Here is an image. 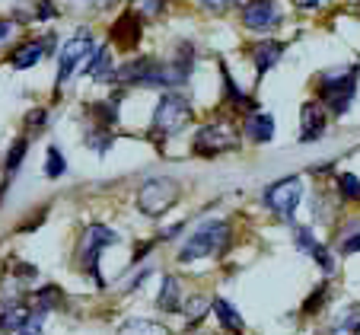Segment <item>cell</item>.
I'll use <instances>...</instances> for the list:
<instances>
[{
    "label": "cell",
    "instance_id": "obj_19",
    "mask_svg": "<svg viewBox=\"0 0 360 335\" xmlns=\"http://www.w3.org/2000/svg\"><path fill=\"white\" fill-rule=\"evenodd\" d=\"M214 313H217L220 326H224V329H226V332L239 335V332H243V329H245L243 316H239V313H236V310H233V307H230V303H226V301H220V297H217V301H214Z\"/></svg>",
    "mask_w": 360,
    "mask_h": 335
},
{
    "label": "cell",
    "instance_id": "obj_38",
    "mask_svg": "<svg viewBox=\"0 0 360 335\" xmlns=\"http://www.w3.org/2000/svg\"><path fill=\"white\" fill-rule=\"evenodd\" d=\"M319 335H335V332H319Z\"/></svg>",
    "mask_w": 360,
    "mask_h": 335
},
{
    "label": "cell",
    "instance_id": "obj_30",
    "mask_svg": "<svg viewBox=\"0 0 360 335\" xmlns=\"http://www.w3.org/2000/svg\"><path fill=\"white\" fill-rule=\"evenodd\" d=\"M41 316H45V313H32V316H29V322L16 335H41Z\"/></svg>",
    "mask_w": 360,
    "mask_h": 335
},
{
    "label": "cell",
    "instance_id": "obj_27",
    "mask_svg": "<svg viewBox=\"0 0 360 335\" xmlns=\"http://www.w3.org/2000/svg\"><path fill=\"white\" fill-rule=\"evenodd\" d=\"M204 313H207V297H191L188 307H185V316H188L191 326H195V322H201Z\"/></svg>",
    "mask_w": 360,
    "mask_h": 335
},
{
    "label": "cell",
    "instance_id": "obj_15",
    "mask_svg": "<svg viewBox=\"0 0 360 335\" xmlns=\"http://www.w3.org/2000/svg\"><path fill=\"white\" fill-rule=\"evenodd\" d=\"M281 55H284V45H281V42H259V45H252V58H255L259 77L268 74V70L281 61Z\"/></svg>",
    "mask_w": 360,
    "mask_h": 335
},
{
    "label": "cell",
    "instance_id": "obj_33",
    "mask_svg": "<svg viewBox=\"0 0 360 335\" xmlns=\"http://www.w3.org/2000/svg\"><path fill=\"white\" fill-rule=\"evenodd\" d=\"M39 20H48V16H55V7H51V0H39Z\"/></svg>",
    "mask_w": 360,
    "mask_h": 335
},
{
    "label": "cell",
    "instance_id": "obj_35",
    "mask_svg": "<svg viewBox=\"0 0 360 335\" xmlns=\"http://www.w3.org/2000/svg\"><path fill=\"white\" fill-rule=\"evenodd\" d=\"M201 4H204L207 10H226V7L233 4V0H201Z\"/></svg>",
    "mask_w": 360,
    "mask_h": 335
},
{
    "label": "cell",
    "instance_id": "obj_6",
    "mask_svg": "<svg viewBox=\"0 0 360 335\" xmlns=\"http://www.w3.org/2000/svg\"><path fill=\"white\" fill-rule=\"evenodd\" d=\"M354 87H357V70H332L322 77V99L341 115L354 99Z\"/></svg>",
    "mask_w": 360,
    "mask_h": 335
},
{
    "label": "cell",
    "instance_id": "obj_36",
    "mask_svg": "<svg viewBox=\"0 0 360 335\" xmlns=\"http://www.w3.org/2000/svg\"><path fill=\"white\" fill-rule=\"evenodd\" d=\"M319 0H297V7H316Z\"/></svg>",
    "mask_w": 360,
    "mask_h": 335
},
{
    "label": "cell",
    "instance_id": "obj_31",
    "mask_svg": "<svg viewBox=\"0 0 360 335\" xmlns=\"http://www.w3.org/2000/svg\"><path fill=\"white\" fill-rule=\"evenodd\" d=\"M326 291H328V287H326V284H322V287H319V291H316V294H313V297H309V301H306V303H303V310H306V313H316V310H319V307H322V301H326Z\"/></svg>",
    "mask_w": 360,
    "mask_h": 335
},
{
    "label": "cell",
    "instance_id": "obj_11",
    "mask_svg": "<svg viewBox=\"0 0 360 335\" xmlns=\"http://www.w3.org/2000/svg\"><path fill=\"white\" fill-rule=\"evenodd\" d=\"M48 45H55V35H45V42H26V45H20L10 55V64H13L16 70H29V68H35V64L41 61V58L51 51Z\"/></svg>",
    "mask_w": 360,
    "mask_h": 335
},
{
    "label": "cell",
    "instance_id": "obj_23",
    "mask_svg": "<svg viewBox=\"0 0 360 335\" xmlns=\"http://www.w3.org/2000/svg\"><path fill=\"white\" fill-rule=\"evenodd\" d=\"M86 144L93 147L96 153H105L112 147V131L109 128H96V125H93V128L86 131Z\"/></svg>",
    "mask_w": 360,
    "mask_h": 335
},
{
    "label": "cell",
    "instance_id": "obj_26",
    "mask_svg": "<svg viewBox=\"0 0 360 335\" xmlns=\"http://www.w3.org/2000/svg\"><path fill=\"white\" fill-rule=\"evenodd\" d=\"M338 189L347 201H360V179L351 176V172H341L338 176Z\"/></svg>",
    "mask_w": 360,
    "mask_h": 335
},
{
    "label": "cell",
    "instance_id": "obj_3",
    "mask_svg": "<svg viewBox=\"0 0 360 335\" xmlns=\"http://www.w3.org/2000/svg\"><path fill=\"white\" fill-rule=\"evenodd\" d=\"M179 201V182L176 179H166V176H157V179H147L137 191V208H141L147 217H160L163 211H169L172 205Z\"/></svg>",
    "mask_w": 360,
    "mask_h": 335
},
{
    "label": "cell",
    "instance_id": "obj_9",
    "mask_svg": "<svg viewBox=\"0 0 360 335\" xmlns=\"http://www.w3.org/2000/svg\"><path fill=\"white\" fill-rule=\"evenodd\" d=\"M141 32H143V20L134 10H124L118 16V23L112 26V42L118 45V51H134L137 42H141Z\"/></svg>",
    "mask_w": 360,
    "mask_h": 335
},
{
    "label": "cell",
    "instance_id": "obj_5",
    "mask_svg": "<svg viewBox=\"0 0 360 335\" xmlns=\"http://www.w3.org/2000/svg\"><path fill=\"white\" fill-rule=\"evenodd\" d=\"M112 243H118V233L109 230V227H102V224L86 227V233H83V239H80V265L86 268V274H93V281L99 287H102L99 255H102V249L112 246Z\"/></svg>",
    "mask_w": 360,
    "mask_h": 335
},
{
    "label": "cell",
    "instance_id": "obj_28",
    "mask_svg": "<svg viewBox=\"0 0 360 335\" xmlns=\"http://www.w3.org/2000/svg\"><path fill=\"white\" fill-rule=\"evenodd\" d=\"M45 122H48V112H45V109H32V112L26 115L29 134H39V131H45Z\"/></svg>",
    "mask_w": 360,
    "mask_h": 335
},
{
    "label": "cell",
    "instance_id": "obj_17",
    "mask_svg": "<svg viewBox=\"0 0 360 335\" xmlns=\"http://www.w3.org/2000/svg\"><path fill=\"white\" fill-rule=\"evenodd\" d=\"M297 246L303 249V253H309V255H313V259L319 262V265L326 268V272H332V268H335L332 255H328L326 249H322L319 243H316V236H313V233H309V230H306V227H300V230H297Z\"/></svg>",
    "mask_w": 360,
    "mask_h": 335
},
{
    "label": "cell",
    "instance_id": "obj_18",
    "mask_svg": "<svg viewBox=\"0 0 360 335\" xmlns=\"http://www.w3.org/2000/svg\"><path fill=\"white\" fill-rule=\"evenodd\" d=\"M157 307L163 313H179L182 310V294H179V281L172 274L163 278V287H160V297H157Z\"/></svg>",
    "mask_w": 360,
    "mask_h": 335
},
{
    "label": "cell",
    "instance_id": "obj_1",
    "mask_svg": "<svg viewBox=\"0 0 360 335\" xmlns=\"http://www.w3.org/2000/svg\"><path fill=\"white\" fill-rule=\"evenodd\" d=\"M191 118H195V109H191V103L185 99V96L179 93H166L163 99H160L157 112H153V128H150V137H172L179 134L182 128H188Z\"/></svg>",
    "mask_w": 360,
    "mask_h": 335
},
{
    "label": "cell",
    "instance_id": "obj_22",
    "mask_svg": "<svg viewBox=\"0 0 360 335\" xmlns=\"http://www.w3.org/2000/svg\"><path fill=\"white\" fill-rule=\"evenodd\" d=\"M131 10H134L141 20H153L166 10V0H131Z\"/></svg>",
    "mask_w": 360,
    "mask_h": 335
},
{
    "label": "cell",
    "instance_id": "obj_20",
    "mask_svg": "<svg viewBox=\"0 0 360 335\" xmlns=\"http://www.w3.org/2000/svg\"><path fill=\"white\" fill-rule=\"evenodd\" d=\"M26 147H29V137H20V141H13V147H10L7 163H4V189L10 185V179H13V172L20 170V163L26 160Z\"/></svg>",
    "mask_w": 360,
    "mask_h": 335
},
{
    "label": "cell",
    "instance_id": "obj_34",
    "mask_svg": "<svg viewBox=\"0 0 360 335\" xmlns=\"http://www.w3.org/2000/svg\"><path fill=\"white\" fill-rule=\"evenodd\" d=\"M13 23H10V20H0V45H4V42H7L10 39V35H13Z\"/></svg>",
    "mask_w": 360,
    "mask_h": 335
},
{
    "label": "cell",
    "instance_id": "obj_13",
    "mask_svg": "<svg viewBox=\"0 0 360 335\" xmlns=\"http://www.w3.org/2000/svg\"><path fill=\"white\" fill-rule=\"evenodd\" d=\"M83 74L89 77V80H112L115 77V68H112V48L109 45H99L89 55V61L83 64Z\"/></svg>",
    "mask_w": 360,
    "mask_h": 335
},
{
    "label": "cell",
    "instance_id": "obj_16",
    "mask_svg": "<svg viewBox=\"0 0 360 335\" xmlns=\"http://www.w3.org/2000/svg\"><path fill=\"white\" fill-rule=\"evenodd\" d=\"M245 134H249L252 141H259V144L271 141L274 137V118L265 115V112H252V115L245 118Z\"/></svg>",
    "mask_w": 360,
    "mask_h": 335
},
{
    "label": "cell",
    "instance_id": "obj_12",
    "mask_svg": "<svg viewBox=\"0 0 360 335\" xmlns=\"http://www.w3.org/2000/svg\"><path fill=\"white\" fill-rule=\"evenodd\" d=\"M32 310L22 301H0V332H20L29 322Z\"/></svg>",
    "mask_w": 360,
    "mask_h": 335
},
{
    "label": "cell",
    "instance_id": "obj_21",
    "mask_svg": "<svg viewBox=\"0 0 360 335\" xmlns=\"http://www.w3.org/2000/svg\"><path fill=\"white\" fill-rule=\"evenodd\" d=\"M118 335H169V329L153 320H128L118 329Z\"/></svg>",
    "mask_w": 360,
    "mask_h": 335
},
{
    "label": "cell",
    "instance_id": "obj_4",
    "mask_svg": "<svg viewBox=\"0 0 360 335\" xmlns=\"http://www.w3.org/2000/svg\"><path fill=\"white\" fill-rule=\"evenodd\" d=\"M239 144V134H236V125L226 122V118H214V122L201 125V131L195 134V153H224V151H233Z\"/></svg>",
    "mask_w": 360,
    "mask_h": 335
},
{
    "label": "cell",
    "instance_id": "obj_10",
    "mask_svg": "<svg viewBox=\"0 0 360 335\" xmlns=\"http://www.w3.org/2000/svg\"><path fill=\"white\" fill-rule=\"evenodd\" d=\"M281 23V10L274 0H249L243 7V26L249 29H271Z\"/></svg>",
    "mask_w": 360,
    "mask_h": 335
},
{
    "label": "cell",
    "instance_id": "obj_7",
    "mask_svg": "<svg viewBox=\"0 0 360 335\" xmlns=\"http://www.w3.org/2000/svg\"><path fill=\"white\" fill-rule=\"evenodd\" d=\"M300 198H303V182H300L297 176L281 179V182H274L271 189L265 191V205L271 208L278 217H290V214L297 211Z\"/></svg>",
    "mask_w": 360,
    "mask_h": 335
},
{
    "label": "cell",
    "instance_id": "obj_14",
    "mask_svg": "<svg viewBox=\"0 0 360 335\" xmlns=\"http://www.w3.org/2000/svg\"><path fill=\"white\" fill-rule=\"evenodd\" d=\"M322 131H326V112H322L319 103H306L303 106V131H300V137L303 141H316V137H322Z\"/></svg>",
    "mask_w": 360,
    "mask_h": 335
},
{
    "label": "cell",
    "instance_id": "obj_29",
    "mask_svg": "<svg viewBox=\"0 0 360 335\" xmlns=\"http://www.w3.org/2000/svg\"><path fill=\"white\" fill-rule=\"evenodd\" d=\"M341 332L360 335V307H351L345 316H341Z\"/></svg>",
    "mask_w": 360,
    "mask_h": 335
},
{
    "label": "cell",
    "instance_id": "obj_25",
    "mask_svg": "<svg viewBox=\"0 0 360 335\" xmlns=\"http://www.w3.org/2000/svg\"><path fill=\"white\" fill-rule=\"evenodd\" d=\"M35 303H39V313H45V310H51V307H58V303H61V287H55V284L41 287L39 294H35Z\"/></svg>",
    "mask_w": 360,
    "mask_h": 335
},
{
    "label": "cell",
    "instance_id": "obj_2",
    "mask_svg": "<svg viewBox=\"0 0 360 335\" xmlns=\"http://www.w3.org/2000/svg\"><path fill=\"white\" fill-rule=\"evenodd\" d=\"M226 239H230V224H224V220H207V224H201L185 239V246L179 249V262H195V259L217 255L220 249L226 246Z\"/></svg>",
    "mask_w": 360,
    "mask_h": 335
},
{
    "label": "cell",
    "instance_id": "obj_37",
    "mask_svg": "<svg viewBox=\"0 0 360 335\" xmlns=\"http://www.w3.org/2000/svg\"><path fill=\"white\" fill-rule=\"evenodd\" d=\"M86 4H99V7H105V4H109V0H86Z\"/></svg>",
    "mask_w": 360,
    "mask_h": 335
},
{
    "label": "cell",
    "instance_id": "obj_24",
    "mask_svg": "<svg viewBox=\"0 0 360 335\" xmlns=\"http://www.w3.org/2000/svg\"><path fill=\"white\" fill-rule=\"evenodd\" d=\"M68 172V160L61 157V151L58 147H48V160H45V176L48 179H58Z\"/></svg>",
    "mask_w": 360,
    "mask_h": 335
},
{
    "label": "cell",
    "instance_id": "obj_32",
    "mask_svg": "<svg viewBox=\"0 0 360 335\" xmlns=\"http://www.w3.org/2000/svg\"><path fill=\"white\" fill-rule=\"evenodd\" d=\"M341 253H345V255H351V253H360V230L354 233V236H347L345 243H341Z\"/></svg>",
    "mask_w": 360,
    "mask_h": 335
},
{
    "label": "cell",
    "instance_id": "obj_8",
    "mask_svg": "<svg viewBox=\"0 0 360 335\" xmlns=\"http://www.w3.org/2000/svg\"><path fill=\"white\" fill-rule=\"evenodd\" d=\"M96 51V45H93V39H89L86 32H80V35H74V39L64 45V51H61V68H58V87H64V83L74 77V70L80 68V61L83 58H89Z\"/></svg>",
    "mask_w": 360,
    "mask_h": 335
}]
</instances>
